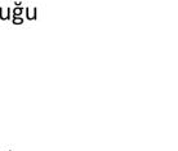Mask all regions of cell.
<instances>
[{"instance_id":"obj_3","label":"cell","mask_w":178,"mask_h":151,"mask_svg":"<svg viewBox=\"0 0 178 151\" xmlns=\"http://www.w3.org/2000/svg\"><path fill=\"white\" fill-rule=\"evenodd\" d=\"M23 12H25V8L21 5V7H14L13 9H12V16H22L23 14Z\"/></svg>"},{"instance_id":"obj_5","label":"cell","mask_w":178,"mask_h":151,"mask_svg":"<svg viewBox=\"0 0 178 151\" xmlns=\"http://www.w3.org/2000/svg\"><path fill=\"white\" fill-rule=\"evenodd\" d=\"M16 7H21V5H22V2H21V0H16Z\"/></svg>"},{"instance_id":"obj_2","label":"cell","mask_w":178,"mask_h":151,"mask_svg":"<svg viewBox=\"0 0 178 151\" xmlns=\"http://www.w3.org/2000/svg\"><path fill=\"white\" fill-rule=\"evenodd\" d=\"M9 18H12V9H10L9 7L8 8L0 7V19L7 21Z\"/></svg>"},{"instance_id":"obj_1","label":"cell","mask_w":178,"mask_h":151,"mask_svg":"<svg viewBox=\"0 0 178 151\" xmlns=\"http://www.w3.org/2000/svg\"><path fill=\"white\" fill-rule=\"evenodd\" d=\"M25 13H26V18L30 21H34L37 17V8L32 7V8H25Z\"/></svg>"},{"instance_id":"obj_4","label":"cell","mask_w":178,"mask_h":151,"mask_svg":"<svg viewBox=\"0 0 178 151\" xmlns=\"http://www.w3.org/2000/svg\"><path fill=\"white\" fill-rule=\"evenodd\" d=\"M23 17H22V16H19V17H18V16H12V22L14 23V25H22L23 23Z\"/></svg>"}]
</instances>
